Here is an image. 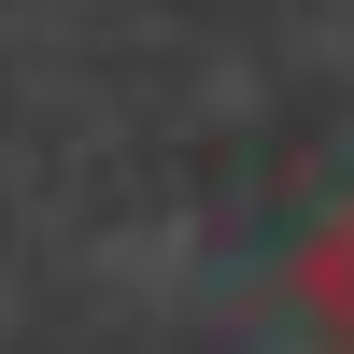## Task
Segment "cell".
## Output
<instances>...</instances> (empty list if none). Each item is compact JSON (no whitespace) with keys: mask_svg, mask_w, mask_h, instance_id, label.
I'll use <instances>...</instances> for the list:
<instances>
[{"mask_svg":"<svg viewBox=\"0 0 354 354\" xmlns=\"http://www.w3.org/2000/svg\"><path fill=\"white\" fill-rule=\"evenodd\" d=\"M298 312H312V340H326V354H354V198L298 241Z\"/></svg>","mask_w":354,"mask_h":354,"instance_id":"cell-1","label":"cell"}]
</instances>
